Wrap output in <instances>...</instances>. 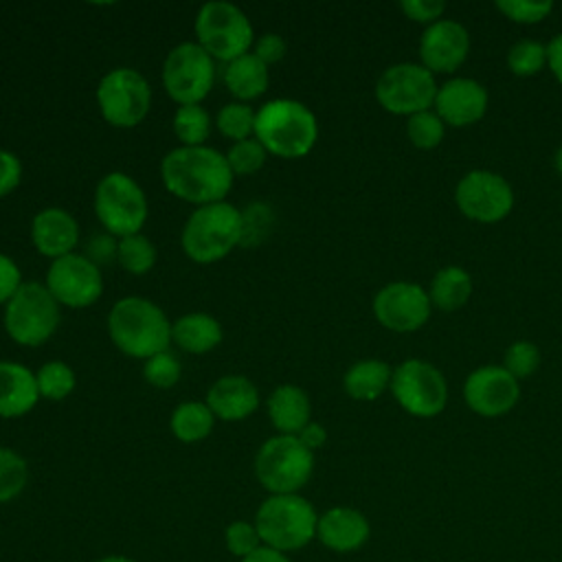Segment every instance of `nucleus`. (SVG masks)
<instances>
[{
  "instance_id": "51",
  "label": "nucleus",
  "mask_w": 562,
  "mask_h": 562,
  "mask_svg": "<svg viewBox=\"0 0 562 562\" xmlns=\"http://www.w3.org/2000/svg\"><path fill=\"white\" fill-rule=\"evenodd\" d=\"M553 162H555V169H558V173L562 176V145L555 149V156H553Z\"/></svg>"
},
{
  "instance_id": "50",
  "label": "nucleus",
  "mask_w": 562,
  "mask_h": 562,
  "mask_svg": "<svg viewBox=\"0 0 562 562\" xmlns=\"http://www.w3.org/2000/svg\"><path fill=\"white\" fill-rule=\"evenodd\" d=\"M94 562H136V560L130 555H121V553H108V555L97 558Z\"/></svg>"
},
{
  "instance_id": "37",
  "label": "nucleus",
  "mask_w": 562,
  "mask_h": 562,
  "mask_svg": "<svg viewBox=\"0 0 562 562\" xmlns=\"http://www.w3.org/2000/svg\"><path fill=\"white\" fill-rule=\"evenodd\" d=\"M540 362H542L540 349L531 340H516L503 353V369L509 371V375H514L516 380L533 375Z\"/></svg>"
},
{
  "instance_id": "31",
  "label": "nucleus",
  "mask_w": 562,
  "mask_h": 562,
  "mask_svg": "<svg viewBox=\"0 0 562 562\" xmlns=\"http://www.w3.org/2000/svg\"><path fill=\"white\" fill-rule=\"evenodd\" d=\"M29 483V465L26 459L11 450L0 446V505L15 501Z\"/></svg>"
},
{
  "instance_id": "7",
  "label": "nucleus",
  "mask_w": 562,
  "mask_h": 562,
  "mask_svg": "<svg viewBox=\"0 0 562 562\" xmlns=\"http://www.w3.org/2000/svg\"><path fill=\"white\" fill-rule=\"evenodd\" d=\"M59 325V303L44 283L26 281L4 305V329L24 347L46 342Z\"/></svg>"
},
{
  "instance_id": "45",
  "label": "nucleus",
  "mask_w": 562,
  "mask_h": 562,
  "mask_svg": "<svg viewBox=\"0 0 562 562\" xmlns=\"http://www.w3.org/2000/svg\"><path fill=\"white\" fill-rule=\"evenodd\" d=\"M22 274L20 268L15 266V261L7 255L0 252V303H9V299L18 292V288L22 285Z\"/></svg>"
},
{
  "instance_id": "27",
  "label": "nucleus",
  "mask_w": 562,
  "mask_h": 562,
  "mask_svg": "<svg viewBox=\"0 0 562 562\" xmlns=\"http://www.w3.org/2000/svg\"><path fill=\"white\" fill-rule=\"evenodd\" d=\"M224 83L228 92L241 103L257 99L268 88V66L259 57H255V53H246L228 61L224 70Z\"/></svg>"
},
{
  "instance_id": "26",
  "label": "nucleus",
  "mask_w": 562,
  "mask_h": 562,
  "mask_svg": "<svg viewBox=\"0 0 562 562\" xmlns=\"http://www.w3.org/2000/svg\"><path fill=\"white\" fill-rule=\"evenodd\" d=\"M171 340L189 353H206L222 340V325L204 312L180 316L171 325Z\"/></svg>"
},
{
  "instance_id": "20",
  "label": "nucleus",
  "mask_w": 562,
  "mask_h": 562,
  "mask_svg": "<svg viewBox=\"0 0 562 562\" xmlns=\"http://www.w3.org/2000/svg\"><path fill=\"white\" fill-rule=\"evenodd\" d=\"M371 525L360 509L353 507H329L318 514L316 540L334 553H353L367 544Z\"/></svg>"
},
{
  "instance_id": "47",
  "label": "nucleus",
  "mask_w": 562,
  "mask_h": 562,
  "mask_svg": "<svg viewBox=\"0 0 562 562\" xmlns=\"http://www.w3.org/2000/svg\"><path fill=\"white\" fill-rule=\"evenodd\" d=\"M547 66L555 81L562 86V33H558L549 44H547Z\"/></svg>"
},
{
  "instance_id": "19",
  "label": "nucleus",
  "mask_w": 562,
  "mask_h": 562,
  "mask_svg": "<svg viewBox=\"0 0 562 562\" xmlns=\"http://www.w3.org/2000/svg\"><path fill=\"white\" fill-rule=\"evenodd\" d=\"M490 94L483 83L470 77H454L439 86L435 97V112L446 125L470 127L487 112Z\"/></svg>"
},
{
  "instance_id": "15",
  "label": "nucleus",
  "mask_w": 562,
  "mask_h": 562,
  "mask_svg": "<svg viewBox=\"0 0 562 562\" xmlns=\"http://www.w3.org/2000/svg\"><path fill=\"white\" fill-rule=\"evenodd\" d=\"M430 296L413 281H391L373 296V314L378 323L397 334H411L430 318Z\"/></svg>"
},
{
  "instance_id": "48",
  "label": "nucleus",
  "mask_w": 562,
  "mask_h": 562,
  "mask_svg": "<svg viewBox=\"0 0 562 562\" xmlns=\"http://www.w3.org/2000/svg\"><path fill=\"white\" fill-rule=\"evenodd\" d=\"M299 439H301V443L305 446V448H310L312 452L316 450V448H321L323 443H325V439H327V430L321 426V424H316V422H310L299 435H296Z\"/></svg>"
},
{
  "instance_id": "35",
  "label": "nucleus",
  "mask_w": 562,
  "mask_h": 562,
  "mask_svg": "<svg viewBox=\"0 0 562 562\" xmlns=\"http://www.w3.org/2000/svg\"><path fill=\"white\" fill-rule=\"evenodd\" d=\"M37 380V391L42 397L46 400H64L66 395L72 393L75 389V371L61 362V360H53L40 367V371L35 373Z\"/></svg>"
},
{
  "instance_id": "21",
  "label": "nucleus",
  "mask_w": 562,
  "mask_h": 562,
  "mask_svg": "<svg viewBox=\"0 0 562 562\" xmlns=\"http://www.w3.org/2000/svg\"><path fill=\"white\" fill-rule=\"evenodd\" d=\"M31 239L40 255L59 259L70 255L79 241V226L75 217L57 206L44 209L33 217L31 224Z\"/></svg>"
},
{
  "instance_id": "41",
  "label": "nucleus",
  "mask_w": 562,
  "mask_h": 562,
  "mask_svg": "<svg viewBox=\"0 0 562 562\" xmlns=\"http://www.w3.org/2000/svg\"><path fill=\"white\" fill-rule=\"evenodd\" d=\"M180 373H182L180 362L169 351H160L151 356L149 360H145V367H143L145 380L156 389H171L180 380Z\"/></svg>"
},
{
  "instance_id": "2",
  "label": "nucleus",
  "mask_w": 562,
  "mask_h": 562,
  "mask_svg": "<svg viewBox=\"0 0 562 562\" xmlns=\"http://www.w3.org/2000/svg\"><path fill=\"white\" fill-rule=\"evenodd\" d=\"M108 331L125 356L143 360L167 351L171 342V325L165 312L143 296L116 301L108 316Z\"/></svg>"
},
{
  "instance_id": "13",
  "label": "nucleus",
  "mask_w": 562,
  "mask_h": 562,
  "mask_svg": "<svg viewBox=\"0 0 562 562\" xmlns=\"http://www.w3.org/2000/svg\"><path fill=\"white\" fill-rule=\"evenodd\" d=\"M213 79V57L198 42L178 44L162 64V86L180 105L200 103L211 92Z\"/></svg>"
},
{
  "instance_id": "29",
  "label": "nucleus",
  "mask_w": 562,
  "mask_h": 562,
  "mask_svg": "<svg viewBox=\"0 0 562 562\" xmlns=\"http://www.w3.org/2000/svg\"><path fill=\"white\" fill-rule=\"evenodd\" d=\"M215 415L202 402H182L171 415V432L184 443H195L209 437Z\"/></svg>"
},
{
  "instance_id": "9",
  "label": "nucleus",
  "mask_w": 562,
  "mask_h": 562,
  "mask_svg": "<svg viewBox=\"0 0 562 562\" xmlns=\"http://www.w3.org/2000/svg\"><path fill=\"white\" fill-rule=\"evenodd\" d=\"M94 213L110 235H136L147 220L143 189L123 171L103 176L94 191Z\"/></svg>"
},
{
  "instance_id": "22",
  "label": "nucleus",
  "mask_w": 562,
  "mask_h": 562,
  "mask_svg": "<svg viewBox=\"0 0 562 562\" xmlns=\"http://www.w3.org/2000/svg\"><path fill=\"white\" fill-rule=\"evenodd\" d=\"M206 406L224 422L246 419L259 406L255 384L244 375H224L206 393Z\"/></svg>"
},
{
  "instance_id": "16",
  "label": "nucleus",
  "mask_w": 562,
  "mask_h": 562,
  "mask_svg": "<svg viewBox=\"0 0 562 562\" xmlns=\"http://www.w3.org/2000/svg\"><path fill=\"white\" fill-rule=\"evenodd\" d=\"M44 285L66 307H88L103 292L101 270L86 255L77 252L53 259Z\"/></svg>"
},
{
  "instance_id": "49",
  "label": "nucleus",
  "mask_w": 562,
  "mask_h": 562,
  "mask_svg": "<svg viewBox=\"0 0 562 562\" xmlns=\"http://www.w3.org/2000/svg\"><path fill=\"white\" fill-rule=\"evenodd\" d=\"M239 562H294L288 553H281L277 549H270V547H259L257 551H252L248 558L239 560Z\"/></svg>"
},
{
  "instance_id": "23",
  "label": "nucleus",
  "mask_w": 562,
  "mask_h": 562,
  "mask_svg": "<svg viewBox=\"0 0 562 562\" xmlns=\"http://www.w3.org/2000/svg\"><path fill=\"white\" fill-rule=\"evenodd\" d=\"M40 400L35 373L20 362H0V417L26 415Z\"/></svg>"
},
{
  "instance_id": "24",
  "label": "nucleus",
  "mask_w": 562,
  "mask_h": 562,
  "mask_svg": "<svg viewBox=\"0 0 562 562\" xmlns=\"http://www.w3.org/2000/svg\"><path fill=\"white\" fill-rule=\"evenodd\" d=\"M310 397L301 386L281 384L268 397V415L279 435H299L310 424Z\"/></svg>"
},
{
  "instance_id": "8",
  "label": "nucleus",
  "mask_w": 562,
  "mask_h": 562,
  "mask_svg": "<svg viewBox=\"0 0 562 562\" xmlns=\"http://www.w3.org/2000/svg\"><path fill=\"white\" fill-rule=\"evenodd\" d=\"M195 37L213 59L222 61H233L246 55L255 40L246 13L222 0L202 4L195 18Z\"/></svg>"
},
{
  "instance_id": "28",
  "label": "nucleus",
  "mask_w": 562,
  "mask_h": 562,
  "mask_svg": "<svg viewBox=\"0 0 562 562\" xmlns=\"http://www.w3.org/2000/svg\"><path fill=\"white\" fill-rule=\"evenodd\" d=\"M472 277L461 266H446L439 272H435L430 281V303L432 307L441 312H454L463 307L472 296Z\"/></svg>"
},
{
  "instance_id": "1",
  "label": "nucleus",
  "mask_w": 562,
  "mask_h": 562,
  "mask_svg": "<svg viewBox=\"0 0 562 562\" xmlns=\"http://www.w3.org/2000/svg\"><path fill=\"white\" fill-rule=\"evenodd\" d=\"M160 176L169 193L198 206L224 202L235 178L226 156L206 145L171 149L160 162Z\"/></svg>"
},
{
  "instance_id": "32",
  "label": "nucleus",
  "mask_w": 562,
  "mask_h": 562,
  "mask_svg": "<svg viewBox=\"0 0 562 562\" xmlns=\"http://www.w3.org/2000/svg\"><path fill=\"white\" fill-rule=\"evenodd\" d=\"M116 261L123 270H127L132 274H145L156 263V248L140 233L127 235V237H121V241H119Z\"/></svg>"
},
{
  "instance_id": "33",
  "label": "nucleus",
  "mask_w": 562,
  "mask_h": 562,
  "mask_svg": "<svg viewBox=\"0 0 562 562\" xmlns=\"http://www.w3.org/2000/svg\"><path fill=\"white\" fill-rule=\"evenodd\" d=\"M547 66V46L538 40H518L507 50V68L516 77H533Z\"/></svg>"
},
{
  "instance_id": "39",
  "label": "nucleus",
  "mask_w": 562,
  "mask_h": 562,
  "mask_svg": "<svg viewBox=\"0 0 562 562\" xmlns=\"http://www.w3.org/2000/svg\"><path fill=\"white\" fill-rule=\"evenodd\" d=\"M224 544L233 558H248L252 551L263 547L255 522L250 520H233L224 531Z\"/></svg>"
},
{
  "instance_id": "46",
  "label": "nucleus",
  "mask_w": 562,
  "mask_h": 562,
  "mask_svg": "<svg viewBox=\"0 0 562 562\" xmlns=\"http://www.w3.org/2000/svg\"><path fill=\"white\" fill-rule=\"evenodd\" d=\"M285 55V40L277 33H266L255 42V57H259L266 66L277 64Z\"/></svg>"
},
{
  "instance_id": "40",
  "label": "nucleus",
  "mask_w": 562,
  "mask_h": 562,
  "mask_svg": "<svg viewBox=\"0 0 562 562\" xmlns=\"http://www.w3.org/2000/svg\"><path fill=\"white\" fill-rule=\"evenodd\" d=\"M496 9L516 24H538L553 11L551 0H498Z\"/></svg>"
},
{
  "instance_id": "36",
  "label": "nucleus",
  "mask_w": 562,
  "mask_h": 562,
  "mask_svg": "<svg viewBox=\"0 0 562 562\" xmlns=\"http://www.w3.org/2000/svg\"><path fill=\"white\" fill-rule=\"evenodd\" d=\"M255 116H257V112L250 105H246L241 101H233V103H226L217 112L215 123H217V130L226 138L239 143V140L250 138V134L255 132Z\"/></svg>"
},
{
  "instance_id": "12",
  "label": "nucleus",
  "mask_w": 562,
  "mask_h": 562,
  "mask_svg": "<svg viewBox=\"0 0 562 562\" xmlns=\"http://www.w3.org/2000/svg\"><path fill=\"white\" fill-rule=\"evenodd\" d=\"M97 103L110 125L134 127L149 112L151 90L138 70L114 68L99 81Z\"/></svg>"
},
{
  "instance_id": "6",
  "label": "nucleus",
  "mask_w": 562,
  "mask_h": 562,
  "mask_svg": "<svg viewBox=\"0 0 562 562\" xmlns=\"http://www.w3.org/2000/svg\"><path fill=\"white\" fill-rule=\"evenodd\" d=\"M314 472V452L294 435H274L255 454V476L270 494H299Z\"/></svg>"
},
{
  "instance_id": "5",
  "label": "nucleus",
  "mask_w": 562,
  "mask_h": 562,
  "mask_svg": "<svg viewBox=\"0 0 562 562\" xmlns=\"http://www.w3.org/2000/svg\"><path fill=\"white\" fill-rule=\"evenodd\" d=\"M244 220L228 202L198 206L182 228V250L195 263H213L241 244Z\"/></svg>"
},
{
  "instance_id": "44",
  "label": "nucleus",
  "mask_w": 562,
  "mask_h": 562,
  "mask_svg": "<svg viewBox=\"0 0 562 562\" xmlns=\"http://www.w3.org/2000/svg\"><path fill=\"white\" fill-rule=\"evenodd\" d=\"M22 178V165L15 154L0 149V198L9 195Z\"/></svg>"
},
{
  "instance_id": "25",
  "label": "nucleus",
  "mask_w": 562,
  "mask_h": 562,
  "mask_svg": "<svg viewBox=\"0 0 562 562\" xmlns=\"http://www.w3.org/2000/svg\"><path fill=\"white\" fill-rule=\"evenodd\" d=\"M391 378H393V369L384 360L367 358L351 364L345 371L342 386L349 397L360 402H373L386 389H391Z\"/></svg>"
},
{
  "instance_id": "38",
  "label": "nucleus",
  "mask_w": 562,
  "mask_h": 562,
  "mask_svg": "<svg viewBox=\"0 0 562 562\" xmlns=\"http://www.w3.org/2000/svg\"><path fill=\"white\" fill-rule=\"evenodd\" d=\"M266 149L257 138H246L235 143L228 154H226V162L233 171V176H248L255 173L263 167L266 162Z\"/></svg>"
},
{
  "instance_id": "10",
  "label": "nucleus",
  "mask_w": 562,
  "mask_h": 562,
  "mask_svg": "<svg viewBox=\"0 0 562 562\" xmlns=\"http://www.w3.org/2000/svg\"><path fill=\"white\" fill-rule=\"evenodd\" d=\"M435 75L415 61H402L389 66L375 83L378 103L400 116H413L417 112L430 110L437 97Z\"/></svg>"
},
{
  "instance_id": "17",
  "label": "nucleus",
  "mask_w": 562,
  "mask_h": 562,
  "mask_svg": "<svg viewBox=\"0 0 562 562\" xmlns=\"http://www.w3.org/2000/svg\"><path fill=\"white\" fill-rule=\"evenodd\" d=\"M520 397V386L503 364H483L474 369L463 384L468 408L481 417H501L509 413Z\"/></svg>"
},
{
  "instance_id": "4",
  "label": "nucleus",
  "mask_w": 562,
  "mask_h": 562,
  "mask_svg": "<svg viewBox=\"0 0 562 562\" xmlns=\"http://www.w3.org/2000/svg\"><path fill=\"white\" fill-rule=\"evenodd\" d=\"M252 522L266 547L290 555L316 538L318 514L301 494H270L257 507Z\"/></svg>"
},
{
  "instance_id": "43",
  "label": "nucleus",
  "mask_w": 562,
  "mask_h": 562,
  "mask_svg": "<svg viewBox=\"0 0 562 562\" xmlns=\"http://www.w3.org/2000/svg\"><path fill=\"white\" fill-rule=\"evenodd\" d=\"M119 250V241H114V237L108 235H97L86 244V259H90L97 268L99 266H108Z\"/></svg>"
},
{
  "instance_id": "30",
  "label": "nucleus",
  "mask_w": 562,
  "mask_h": 562,
  "mask_svg": "<svg viewBox=\"0 0 562 562\" xmlns=\"http://www.w3.org/2000/svg\"><path fill=\"white\" fill-rule=\"evenodd\" d=\"M173 132L178 140H182L184 147H198L204 145L211 132V119L209 112L200 103L180 105L173 114Z\"/></svg>"
},
{
  "instance_id": "14",
  "label": "nucleus",
  "mask_w": 562,
  "mask_h": 562,
  "mask_svg": "<svg viewBox=\"0 0 562 562\" xmlns=\"http://www.w3.org/2000/svg\"><path fill=\"white\" fill-rule=\"evenodd\" d=\"M459 211L479 224H494L505 220L514 209V189L496 171L472 169L454 189Z\"/></svg>"
},
{
  "instance_id": "18",
  "label": "nucleus",
  "mask_w": 562,
  "mask_h": 562,
  "mask_svg": "<svg viewBox=\"0 0 562 562\" xmlns=\"http://www.w3.org/2000/svg\"><path fill=\"white\" fill-rule=\"evenodd\" d=\"M470 53V33L457 20H437L419 40V64L432 75H448L463 66Z\"/></svg>"
},
{
  "instance_id": "11",
  "label": "nucleus",
  "mask_w": 562,
  "mask_h": 562,
  "mask_svg": "<svg viewBox=\"0 0 562 562\" xmlns=\"http://www.w3.org/2000/svg\"><path fill=\"white\" fill-rule=\"evenodd\" d=\"M391 393L413 417H435L446 408L448 382L428 360L411 358L393 369Z\"/></svg>"
},
{
  "instance_id": "3",
  "label": "nucleus",
  "mask_w": 562,
  "mask_h": 562,
  "mask_svg": "<svg viewBox=\"0 0 562 562\" xmlns=\"http://www.w3.org/2000/svg\"><path fill=\"white\" fill-rule=\"evenodd\" d=\"M255 138L279 158H301L314 147L318 123L301 101L272 99L255 116Z\"/></svg>"
},
{
  "instance_id": "42",
  "label": "nucleus",
  "mask_w": 562,
  "mask_h": 562,
  "mask_svg": "<svg viewBox=\"0 0 562 562\" xmlns=\"http://www.w3.org/2000/svg\"><path fill=\"white\" fill-rule=\"evenodd\" d=\"M400 9L408 20L430 26L437 20H441L446 4L441 0H402Z\"/></svg>"
},
{
  "instance_id": "34",
  "label": "nucleus",
  "mask_w": 562,
  "mask_h": 562,
  "mask_svg": "<svg viewBox=\"0 0 562 562\" xmlns=\"http://www.w3.org/2000/svg\"><path fill=\"white\" fill-rule=\"evenodd\" d=\"M406 134H408V140L413 143V147L424 149V151L435 149L441 145V140L446 136V123L441 121V116L435 110H424V112L408 116Z\"/></svg>"
}]
</instances>
